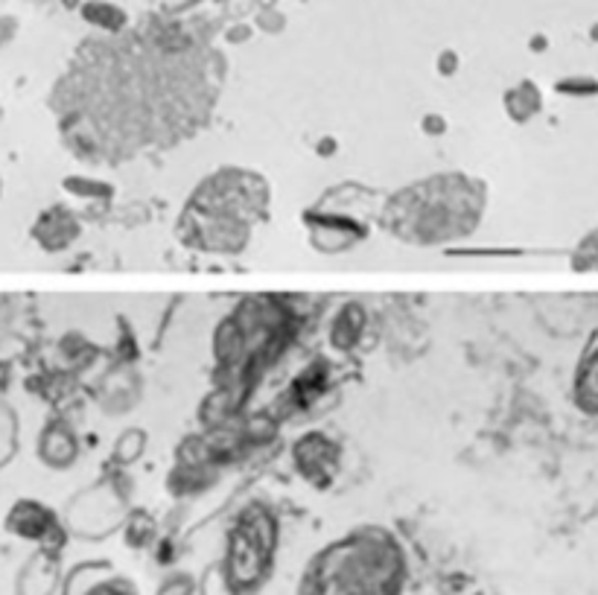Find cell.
Returning a JSON list of instances; mask_svg holds the SVG:
<instances>
[{
	"label": "cell",
	"mask_w": 598,
	"mask_h": 595,
	"mask_svg": "<svg viewBox=\"0 0 598 595\" xmlns=\"http://www.w3.org/2000/svg\"><path fill=\"white\" fill-rule=\"evenodd\" d=\"M406 563L391 537L362 531L316 554L298 595H403Z\"/></svg>",
	"instance_id": "cell-1"
},
{
	"label": "cell",
	"mask_w": 598,
	"mask_h": 595,
	"mask_svg": "<svg viewBox=\"0 0 598 595\" xmlns=\"http://www.w3.org/2000/svg\"><path fill=\"white\" fill-rule=\"evenodd\" d=\"M88 595H134L132 587L126 584H102V587H94Z\"/></svg>",
	"instance_id": "cell-2"
}]
</instances>
